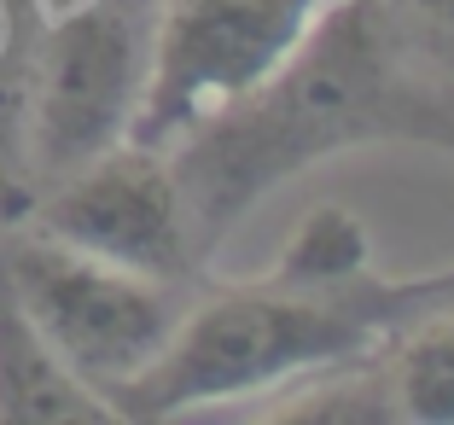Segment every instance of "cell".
I'll return each instance as SVG.
<instances>
[{
	"label": "cell",
	"mask_w": 454,
	"mask_h": 425,
	"mask_svg": "<svg viewBox=\"0 0 454 425\" xmlns=\"http://www.w3.org/2000/svg\"><path fill=\"white\" fill-rule=\"evenodd\" d=\"M419 111L426 99L402 82L379 0H338L262 88L169 146L199 256L309 163L385 134H419Z\"/></svg>",
	"instance_id": "cell-1"
},
{
	"label": "cell",
	"mask_w": 454,
	"mask_h": 425,
	"mask_svg": "<svg viewBox=\"0 0 454 425\" xmlns=\"http://www.w3.org/2000/svg\"><path fill=\"white\" fill-rule=\"evenodd\" d=\"M449 292L454 268L414 279H385L373 268L349 286H292L274 274L222 286L181 309L158 361L106 402L117 420H187L227 402L286 397L303 379L361 367Z\"/></svg>",
	"instance_id": "cell-2"
},
{
	"label": "cell",
	"mask_w": 454,
	"mask_h": 425,
	"mask_svg": "<svg viewBox=\"0 0 454 425\" xmlns=\"http://www.w3.org/2000/svg\"><path fill=\"white\" fill-rule=\"evenodd\" d=\"M338 0H163L129 140L169 152L204 117L262 88Z\"/></svg>",
	"instance_id": "cell-3"
},
{
	"label": "cell",
	"mask_w": 454,
	"mask_h": 425,
	"mask_svg": "<svg viewBox=\"0 0 454 425\" xmlns=\"http://www.w3.org/2000/svg\"><path fill=\"white\" fill-rule=\"evenodd\" d=\"M0 263L29 327L94 397H111L146 373L187 309L169 279L82 256L35 227L0 240Z\"/></svg>",
	"instance_id": "cell-4"
},
{
	"label": "cell",
	"mask_w": 454,
	"mask_h": 425,
	"mask_svg": "<svg viewBox=\"0 0 454 425\" xmlns=\"http://www.w3.org/2000/svg\"><path fill=\"white\" fill-rule=\"evenodd\" d=\"M35 233L169 286H181L187 268L199 263V240H192L169 152L140 140H117L99 158L53 175L47 199L35 204Z\"/></svg>",
	"instance_id": "cell-5"
},
{
	"label": "cell",
	"mask_w": 454,
	"mask_h": 425,
	"mask_svg": "<svg viewBox=\"0 0 454 425\" xmlns=\"http://www.w3.org/2000/svg\"><path fill=\"white\" fill-rule=\"evenodd\" d=\"M140 82H146V35L122 6L82 0L59 12L29 99V158L41 181L129 140Z\"/></svg>",
	"instance_id": "cell-6"
},
{
	"label": "cell",
	"mask_w": 454,
	"mask_h": 425,
	"mask_svg": "<svg viewBox=\"0 0 454 425\" xmlns=\"http://www.w3.org/2000/svg\"><path fill=\"white\" fill-rule=\"evenodd\" d=\"M0 420L6 425H99L117 420L106 397L82 385L76 373L47 350L18 303L6 263H0Z\"/></svg>",
	"instance_id": "cell-7"
},
{
	"label": "cell",
	"mask_w": 454,
	"mask_h": 425,
	"mask_svg": "<svg viewBox=\"0 0 454 425\" xmlns=\"http://www.w3.org/2000/svg\"><path fill=\"white\" fill-rule=\"evenodd\" d=\"M385 350V390L396 420L454 425V292L396 327Z\"/></svg>",
	"instance_id": "cell-8"
},
{
	"label": "cell",
	"mask_w": 454,
	"mask_h": 425,
	"mask_svg": "<svg viewBox=\"0 0 454 425\" xmlns=\"http://www.w3.org/2000/svg\"><path fill=\"white\" fill-rule=\"evenodd\" d=\"M268 274L292 279V286H349V279L373 274V240H367V227H361L356 210L315 204L292 227V240L280 245Z\"/></svg>",
	"instance_id": "cell-9"
},
{
	"label": "cell",
	"mask_w": 454,
	"mask_h": 425,
	"mask_svg": "<svg viewBox=\"0 0 454 425\" xmlns=\"http://www.w3.org/2000/svg\"><path fill=\"white\" fill-rule=\"evenodd\" d=\"M379 12H396L431 41H454V0H379Z\"/></svg>",
	"instance_id": "cell-10"
},
{
	"label": "cell",
	"mask_w": 454,
	"mask_h": 425,
	"mask_svg": "<svg viewBox=\"0 0 454 425\" xmlns=\"http://www.w3.org/2000/svg\"><path fill=\"white\" fill-rule=\"evenodd\" d=\"M419 134H431V140L454 146V99H449V106H442V99L431 106V99H426V111H419Z\"/></svg>",
	"instance_id": "cell-11"
}]
</instances>
